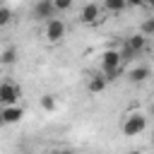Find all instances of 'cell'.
I'll return each mask as SVG.
<instances>
[{
	"label": "cell",
	"mask_w": 154,
	"mask_h": 154,
	"mask_svg": "<svg viewBox=\"0 0 154 154\" xmlns=\"http://www.w3.org/2000/svg\"><path fill=\"white\" fill-rule=\"evenodd\" d=\"M106 79L101 77V75H94V77H89V82H87V89L91 91V94H101L103 89H106Z\"/></svg>",
	"instance_id": "30bf717a"
},
{
	"label": "cell",
	"mask_w": 154,
	"mask_h": 154,
	"mask_svg": "<svg viewBox=\"0 0 154 154\" xmlns=\"http://www.w3.org/2000/svg\"><path fill=\"white\" fill-rule=\"evenodd\" d=\"M0 113H2V123L5 125H14L24 118V108L19 103H7V106H0Z\"/></svg>",
	"instance_id": "8992f818"
},
{
	"label": "cell",
	"mask_w": 154,
	"mask_h": 154,
	"mask_svg": "<svg viewBox=\"0 0 154 154\" xmlns=\"http://www.w3.org/2000/svg\"><path fill=\"white\" fill-rule=\"evenodd\" d=\"M17 55H19L17 46H7V48L0 53V65H12V63L17 60Z\"/></svg>",
	"instance_id": "8fae6325"
},
{
	"label": "cell",
	"mask_w": 154,
	"mask_h": 154,
	"mask_svg": "<svg viewBox=\"0 0 154 154\" xmlns=\"http://www.w3.org/2000/svg\"><path fill=\"white\" fill-rule=\"evenodd\" d=\"M65 31H67V26H65V22H63L60 17H51V19H46L43 36H46L48 43H58V41H63V38H65Z\"/></svg>",
	"instance_id": "3957f363"
},
{
	"label": "cell",
	"mask_w": 154,
	"mask_h": 154,
	"mask_svg": "<svg viewBox=\"0 0 154 154\" xmlns=\"http://www.w3.org/2000/svg\"><path fill=\"white\" fill-rule=\"evenodd\" d=\"M142 34H144L147 38L154 34V19H144V24H142Z\"/></svg>",
	"instance_id": "e0dca14e"
},
{
	"label": "cell",
	"mask_w": 154,
	"mask_h": 154,
	"mask_svg": "<svg viewBox=\"0 0 154 154\" xmlns=\"http://www.w3.org/2000/svg\"><path fill=\"white\" fill-rule=\"evenodd\" d=\"M101 65L103 67H113V65H123V58H120V51L118 48H106L101 53Z\"/></svg>",
	"instance_id": "ba28073f"
},
{
	"label": "cell",
	"mask_w": 154,
	"mask_h": 154,
	"mask_svg": "<svg viewBox=\"0 0 154 154\" xmlns=\"http://www.w3.org/2000/svg\"><path fill=\"white\" fill-rule=\"evenodd\" d=\"M120 72H123V65H113V67H103V65H101V77H103L106 82L118 79V77H120Z\"/></svg>",
	"instance_id": "7c38bea8"
},
{
	"label": "cell",
	"mask_w": 154,
	"mask_h": 154,
	"mask_svg": "<svg viewBox=\"0 0 154 154\" xmlns=\"http://www.w3.org/2000/svg\"><path fill=\"white\" fill-rule=\"evenodd\" d=\"M12 22V10L7 5H0V26H7Z\"/></svg>",
	"instance_id": "9a60e30c"
},
{
	"label": "cell",
	"mask_w": 154,
	"mask_h": 154,
	"mask_svg": "<svg viewBox=\"0 0 154 154\" xmlns=\"http://www.w3.org/2000/svg\"><path fill=\"white\" fill-rule=\"evenodd\" d=\"M2 125H5V123H2V113H0V128H2Z\"/></svg>",
	"instance_id": "ffe728a7"
},
{
	"label": "cell",
	"mask_w": 154,
	"mask_h": 154,
	"mask_svg": "<svg viewBox=\"0 0 154 154\" xmlns=\"http://www.w3.org/2000/svg\"><path fill=\"white\" fill-rule=\"evenodd\" d=\"M41 108L48 111V113L55 111V108H58V99H55L53 94H43V96H41Z\"/></svg>",
	"instance_id": "4fadbf2b"
},
{
	"label": "cell",
	"mask_w": 154,
	"mask_h": 154,
	"mask_svg": "<svg viewBox=\"0 0 154 154\" xmlns=\"http://www.w3.org/2000/svg\"><path fill=\"white\" fill-rule=\"evenodd\" d=\"M79 22L84 26H96L101 24V7L96 2H87L82 10H79Z\"/></svg>",
	"instance_id": "277c9868"
},
{
	"label": "cell",
	"mask_w": 154,
	"mask_h": 154,
	"mask_svg": "<svg viewBox=\"0 0 154 154\" xmlns=\"http://www.w3.org/2000/svg\"><path fill=\"white\" fill-rule=\"evenodd\" d=\"M51 2H53L55 14H58V12H67V10L72 7V2H75V0H51Z\"/></svg>",
	"instance_id": "2e32d148"
},
{
	"label": "cell",
	"mask_w": 154,
	"mask_h": 154,
	"mask_svg": "<svg viewBox=\"0 0 154 154\" xmlns=\"http://www.w3.org/2000/svg\"><path fill=\"white\" fill-rule=\"evenodd\" d=\"M0 5H5V0H0Z\"/></svg>",
	"instance_id": "44dd1931"
},
{
	"label": "cell",
	"mask_w": 154,
	"mask_h": 154,
	"mask_svg": "<svg viewBox=\"0 0 154 154\" xmlns=\"http://www.w3.org/2000/svg\"><path fill=\"white\" fill-rule=\"evenodd\" d=\"M103 7H106L108 12H116V14H118V12H123L128 5H125V0H103Z\"/></svg>",
	"instance_id": "5bb4252c"
},
{
	"label": "cell",
	"mask_w": 154,
	"mask_h": 154,
	"mask_svg": "<svg viewBox=\"0 0 154 154\" xmlns=\"http://www.w3.org/2000/svg\"><path fill=\"white\" fill-rule=\"evenodd\" d=\"M120 130H123V135H125V137L142 135V132L147 130V116H144V113H140V111L128 113V116H125V120H123V125H120Z\"/></svg>",
	"instance_id": "6da1fadb"
},
{
	"label": "cell",
	"mask_w": 154,
	"mask_h": 154,
	"mask_svg": "<svg viewBox=\"0 0 154 154\" xmlns=\"http://www.w3.org/2000/svg\"><path fill=\"white\" fill-rule=\"evenodd\" d=\"M34 17H36V19H41V22H46V19L55 17L53 2H51V0H36V5H34Z\"/></svg>",
	"instance_id": "52a82bcc"
},
{
	"label": "cell",
	"mask_w": 154,
	"mask_h": 154,
	"mask_svg": "<svg viewBox=\"0 0 154 154\" xmlns=\"http://www.w3.org/2000/svg\"><path fill=\"white\" fill-rule=\"evenodd\" d=\"M19 96H22V89H19L14 82H10V79L0 82V106L17 103V101H19Z\"/></svg>",
	"instance_id": "5b68a950"
},
{
	"label": "cell",
	"mask_w": 154,
	"mask_h": 154,
	"mask_svg": "<svg viewBox=\"0 0 154 154\" xmlns=\"http://www.w3.org/2000/svg\"><path fill=\"white\" fill-rule=\"evenodd\" d=\"M142 5H147V7H149V5H154V0H142Z\"/></svg>",
	"instance_id": "d6986e66"
},
{
	"label": "cell",
	"mask_w": 154,
	"mask_h": 154,
	"mask_svg": "<svg viewBox=\"0 0 154 154\" xmlns=\"http://www.w3.org/2000/svg\"><path fill=\"white\" fill-rule=\"evenodd\" d=\"M147 46V36L144 34H135V36H128L125 43H123V51H120V58L123 60H130L135 55H140Z\"/></svg>",
	"instance_id": "7a4b0ae2"
},
{
	"label": "cell",
	"mask_w": 154,
	"mask_h": 154,
	"mask_svg": "<svg viewBox=\"0 0 154 154\" xmlns=\"http://www.w3.org/2000/svg\"><path fill=\"white\" fill-rule=\"evenodd\" d=\"M125 5H128V7H140L142 0H125Z\"/></svg>",
	"instance_id": "ac0fdd59"
},
{
	"label": "cell",
	"mask_w": 154,
	"mask_h": 154,
	"mask_svg": "<svg viewBox=\"0 0 154 154\" xmlns=\"http://www.w3.org/2000/svg\"><path fill=\"white\" fill-rule=\"evenodd\" d=\"M147 77H149V67H147V65H135V67H130V70H128V79H130V82H135V84L144 82Z\"/></svg>",
	"instance_id": "9c48e42d"
}]
</instances>
